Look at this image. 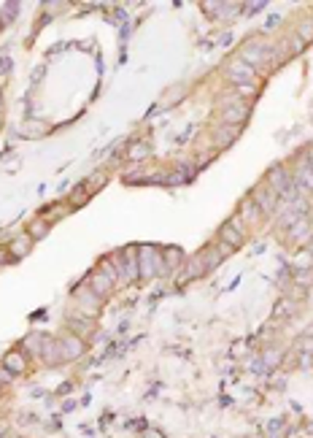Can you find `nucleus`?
I'll return each instance as SVG.
<instances>
[{"instance_id": "obj_1", "label": "nucleus", "mask_w": 313, "mask_h": 438, "mask_svg": "<svg viewBox=\"0 0 313 438\" xmlns=\"http://www.w3.org/2000/svg\"><path fill=\"white\" fill-rule=\"evenodd\" d=\"M227 73H230L232 82H238V84H254V68L246 65L243 60H232Z\"/></svg>"}, {"instance_id": "obj_2", "label": "nucleus", "mask_w": 313, "mask_h": 438, "mask_svg": "<svg viewBox=\"0 0 313 438\" xmlns=\"http://www.w3.org/2000/svg\"><path fill=\"white\" fill-rule=\"evenodd\" d=\"M270 190L278 192V195H289L292 192V176L286 174L281 165H276V168L270 170Z\"/></svg>"}, {"instance_id": "obj_3", "label": "nucleus", "mask_w": 313, "mask_h": 438, "mask_svg": "<svg viewBox=\"0 0 313 438\" xmlns=\"http://www.w3.org/2000/svg\"><path fill=\"white\" fill-rule=\"evenodd\" d=\"M241 60L246 65H262L265 60H270V52L268 49H262V46H257V44H249V46H243V54H241Z\"/></svg>"}, {"instance_id": "obj_4", "label": "nucleus", "mask_w": 313, "mask_h": 438, "mask_svg": "<svg viewBox=\"0 0 313 438\" xmlns=\"http://www.w3.org/2000/svg\"><path fill=\"white\" fill-rule=\"evenodd\" d=\"M59 346H62L65 360H76V357L84 354V341H81L78 336H65V338H59Z\"/></svg>"}, {"instance_id": "obj_5", "label": "nucleus", "mask_w": 313, "mask_h": 438, "mask_svg": "<svg viewBox=\"0 0 313 438\" xmlns=\"http://www.w3.org/2000/svg\"><path fill=\"white\" fill-rule=\"evenodd\" d=\"M254 198H257V208L262 211V214H273V211H276V192L270 187H257Z\"/></svg>"}, {"instance_id": "obj_6", "label": "nucleus", "mask_w": 313, "mask_h": 438, "mask_svg": "<svg viewBox=\"0 0 313 438\" xmlns=\"http://www.w3.org/2000/svg\"><path fill=\"white\" fill-rule=\"evenodd\" d=\"M43 360L49 362V365H59L65 360V354H62V346H59V341H49V344H43Z\"/></svg>"}, {"instance_id": "obj_7", "label": "nucleus", "mask_w": 313, "mask_h": 438, "mask_svg": "<svg viewBox=\"0 0 313 438\" xmlns=\"http://www.w3.org/2000/svg\"><path fill=\"white\" fill-rule=\"evenodd\" d=\"M295 178H297V184L303 190H308V192H313V168L308 162H300L297 165V170H295Z\"/></svg>"}, {"instance_id": "obj_8", "label": "nucleus", "mask_w": 313, "mask_h": 438, "mask_svg": "<svg viewBox=\"0 0 313 438\" xmlns=\"http://www.w3.org/2000/svg\"><path fill=\"white\" fill-rule=\"evenodd\" d=\"M114 287V278H111L105 270H100V274H95L92 276V290H95V295H108V290Z\"/></svg>"}, {"instance_id": "obj_9", "label": "nucleus", "mask_w": 313, "mask_h": 438, "mask_svg": "<svg viewBox=\"0 0 313 438\" xmlns=\"http://www.w3.org/2000/svg\"><path fill=\"white\" fill-rule=\"evenodd\" d=\"M141 262H143V276H151V274L157 270L154 262H159V254H157L151 246H143V249H141Z\"/></svg>"}, {"instance_id": "obj_10", "label": "nucleus", "mask_w": 313, "mask_h": 438, "mask_svg": "<svg viewBox=\"0 0 313 438\" xmlns=\"http://www.w3.org/2000/svg\"><path fill=\"white\" fill-rule=\"evenodd\" d=\"M5 368L11 370V374H24L27 370V362H24V357L19 354V352H11V354H5Z\"/></svg>"}, {"instance_id": "obj_11", "label": "nucleus", "mask_w": 313, "mask_h": 438, "mask_svg": "<svg viewBox=\"0 0 313 438\" xmlns=\"http://www.w3.org/2000/svg\"><path fill=\"white\" fill-rule=\"evenodd\" d=\"M246 116H249V108H246V106H232V108L224 111L222 119H224L227 124H238V122H243Z\"/></svg>"}, {"instance_id": "obj_12", "label": "nucleus", "mask_w": 313, "mask_h": 438, "mask_svg": "<svg viewBox=\"0 0 313 438\" xmlns=\"http://www.w3.org/2000/svg\"><path fill=\"white\" fill-rule=\"evenodd\" d=\"M241 241H243L241 230L232 228V224H224V228H222V244H227V246H238Z\"/></svg>"}, {"instance_id": "obj_13", "label": "nucleus", "mask_w": 313, "mask_h": 438, "mask_svg": "<svg viewBox=\"0 0 313 438\" xmlns=\"http://www.w3.org/2000/svg\"><path fill=\"white\" fill-rule=\"evenodd\" d=\"M30 241H32L30 236H19V238H14V244H11V254H14V257H24V254L30 252Z\"/></svg>"}, {"instance_id": "obj_14", "label": "nucleus", "mask_w": 313, "mask_h": 438, "mask_svg": "<svg viewBox=\"0 0 313 438\" xmlns=\"http://www.w3.org/2000/svg\"><path fill=\"white\" fill-rule=\"evenodd\" d=\"M46 233H49V224H46L43 219H35V222L30 224V238H43Z\"/></svg>"}, {"instance_id": "obj_15", "label": "nucleus", "mask_w": 313, "mask_h": 438, "mask_svg": "<svg viewBox=\"0 0 313 438\" xmlns=\"http://www.w3.org/2000/svg\"><path fill=\"white\" fill-rule=\"evenodd\" d=\"M24 349L32 352V354H38V352L43 349V338H41V336H30V338H24Z\"/></svg>"}, {"instance_id": "obj_16", "label": "nucleus", "mask_w": 313, "mask_h": 438, "mask_svg": "<svg viewBox=\"0 0 313 438\" xmlns=\"http://www.w3.org/2000/svg\"><path fill=\"white\" fill-rule=\"evenodd\" d=\"M81 303L84 306H92V311H97L100 308V295H92V292H81Z\"/></svg>"}, {"instance_id": "obj_17", "label": "nucleus", "mask_w": 313, "mask_h": 438, "mask_svg": "<svg viewBox=\"0 0 313 438\" xmlns=\"http://www.w3.org/2000/svg\"><path fill=\"white\" fill-rule=\"evenodd\" d=\"M300 41H313V22H303L300 24Z\"/></svg>"}, {"instance_id": "obj_18", "label": "nucleus", "mask_w": 313, "mask_h": 438, "mask_svg": "<svg viewBox=\"0 0 313 438\" xmlns=\"http://www.w3.org/2000/svg\"><path fill=\"white\" fill-rule=\"evenodd\" d=\"M146 154H149V146H143V144H138V146H132V149H130L132 160H143Z\"/></svg>"}, {"instance_id": "obj_19", "label": "nucleus", "mask_w": 313, "mask_h": 438, "mask_svg": "<svg viewBox=\"0 0 313 438\" xmlns=\"http://www.w3.org/2000/svg\"><path fill=\"white\" fill-rule=\"evenodd\" d=\"M241 211H243V214H246V216H249V219H257V216H259V211L254 208V200H246V203H243V208H241Z\"/></svg>"}, {"instance_id": "obj_20", "label": "nucleus", "mask_w": 313, "mask_h": 438, "mask_svg": "<svg viewBox=\"0 0 313 438\" xmlns=\"http://www.w3.org/2000/svg\"><path fill=\"white\" fill-rule=\"evenodd\" d=\"M178 257H181V254H178L176 249H168V252H165V260H168V268H170V265L178 260Z\"/></svg>"}, {"instance_id": "obj_21", "label": "nucleus", "mask_w": 313, "mask_h": 438, "mask_svg": "<svg viewBox=\"0 0 313 438\" xmlns=\"http://www.w3.org/2000/svg\"><path fill=\"white\" fill-rule=\"evenodd\" d=\"M11 379H14V374H11V370L3 365V368H0V382H5V384H8Z\"/></svg>"}, {"instance_id": "obj_22", "label": "nucleus", "mask_w": 313, "mask_h": 438, "mask_svg": "<svg viewBox=\"0 0 313 438\" xmlns=\"http://www.w3.org/2000/svg\"><path fill=\"white\" fill-rule=\"evenodd\" d=\"M308 157H311V162H308V165H311V168H313V146H311V149H308Z\"/></svg>"}, {"instance_id": "obj_23", "label": "nucleus", "mask_w": 313, "mask_h": 438, "mask_svg": "<svg viewBox=\"0 0 313 438\" xmlns=\"http://www.w3.org/2000/svg\"><path fill=\"white\" fill-rule=\"evenodd\" d=\"M5 260V252H0V262H3Z\"/></svg>"}, {"instance_id": "obj_24", "label": "nucleus", "mask_w": 313, "mask_h": 438, "mask_svg": "<svg viewBox=\"0 0 313 438\" xmlns=\"http://www.w3.org/2000/svg\"><path fill=\"white\" fill-rule=\"evenodd\" d=\"M0 438H3V428H0Z\"/></svg>"}]
</instances>
